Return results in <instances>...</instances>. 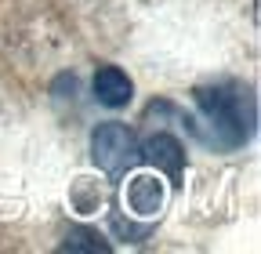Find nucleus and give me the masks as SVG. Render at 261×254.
<instances>
[{
  "instance_id": "f257e3e1",
  "label": "nucleus",
  "mask_w": 261,
  "mask_h": 254,
  "mask_svg": "<svg viewBox=\"0 0 261 254\" xmlns=\"http://www.w3.org/2000/svg\"><path fill=\"white\" fill-rule=\"evenodd\" d=\"M196 106L207 116L214 142L221 149H240L250 142L254 123H257V102L247 84L240 80H214L196 87Z\"/></svg>"
},
{
  "instance_id": "f03ea898",
  "label": "nucleus",
  "mask_w": 261,
  "mask_h": 254,
  "mask_svg": "<svg viewBox=\"0 0 261 254\" xmlns=\"http://www.w3.org/2000/svg\"><path fill=\"white\" fill-rule=\"evenodd\" d=\"M91 153L94 164L102 167L109 178H127V171L138 164V138L127 123H98L91 135Z\"/></svg>"
},
{
  "instance_id": "7ed1b4c3",
  "label": "nucleus",
  "mask_w": 261,
  "mask_h": 254,
  "mask_svg": "<svg viewBox=\"0 0 261 254\" xmlns=\"http://www.w3.org/2000/svg\"><path fill=\"white\" fill-rule=\"evenodd\" d=\"M138 160H145V164L156 167L160 174H167L171 182H178V178H181V167H185V149H181V142H178L174 135L160 131V135H152L145 145H138Z\"/></svg>"
},
{
  "instance_id": "20e7f679",
  "label": "nucleus",
  "mask_w": 261,
  "mask_h": 254,
  "mask_svg": "<svg viewBox=\"0 0 261 254\" xmlns=\"http://www.w3.org/2000/svg\"><path fill=\"white\" fill-rule=\"evenodd\" d=\"M91 91H94L98 106H106V109H123L135 98V84H130V77L120 66H102L91 80Z\"/></svg>"
},
{
  "instance_id": "39448f33",
  "label": "nucleus",
  "mask_w": 261,
  "mask_h": 254,
  "mask_svg": "<svg viewBox=\"0 0 261 254\" xmlns=\"http://www.w3.org/2000/svg\"><path fill=\"white\" fill-rule=\"evenodd\" d=\"M127 204H130L135 214H152L163 204V189L152 178H135L130 182V193H127Z\"/></svg>"
},
{
  "instance_id": "423d86ee",
  "label": "nucleus",
  "mask_w": 261,
  "mask_h": 254,
  "mask_svg": "<svg viewBox=\"0 0 261 254\" xmlns=\"http://www.w3.org/2000/svg\"><path fill=\"white\" fill-rule=\"evenodd\" d=\"M62 247H65V250H109V243L98 236L94 229H69Z\"/></svg>"
}]
</instances>
